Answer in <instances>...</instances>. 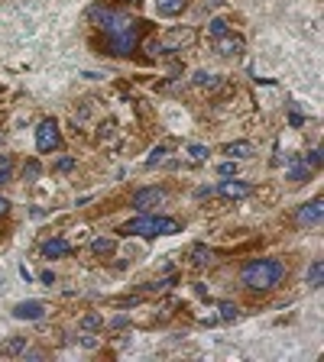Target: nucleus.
Here are the masks:
<instances>
[{
	"mask_svg": "<svg viewBox=\"0 0 324 362\" xmlns=\"http://www.w3.org/2000/svg\"><path fill=\"white\" fill-rule=\"evenodd\" d=\"M68 249H72V246H68V240H62V236L42 243V255H46V259H58V255H65Z\"/></svg>",
	"mask_w": 324,
	"mask_h": 362,
	"instance_id": "obj_11",
	"label": "nucleus"
},
{
	"mask_svg": "<svg viewBox=\"0 0 324 362\" xmlns=\"http://www.w3.org/2000/svg\"><path fill=\"white\" fill-rule=\"evenodd\" d=\"M211 194H214V188H198L195 198H211Z\"/></svg>",
	"mask_w": 324,
	"mask_h": 362,
	"instance_id": "obj_32",
	"label": "nucleus"
},
{
	"mask_svg": "<svg viewBox=\"0 0 324 362\" xmlns=\"http://www.w3.org/2000/svg\"><path fill=\"white\" fill-rule=\"evenodd\" d=\"M94 20H98V26L107 36H117V32H127L130 26H133V20L124 13H117V10H94Z\"/></svg>",
	"mask_w": 324,
	"mask_h": 362,
	"instance_id": "obj_3",
	"label": "nucleus"
},
{
	"mask_svg": "<svg viewBox=\"0 0 324 362\" xmlns=\"http://www.w3.org/2000/svg\"><path fill=\"white\" fill-rule=\"evenodd\" d=\"M195 81L198 84H208V81H211V75H208V72H195Z\"/></svg>",
	"mask_w": 324,
	"mask_h": 362,
	"instance_id": "obj_30",
	"label": "nucleus"
},
{
	"mask_svg": "<svg viewBox=\"0 0 324 362\" xmlns=\"http://www.w3.org/2000/svg\"><path fill=\"white\" fill-rule=\"evenodd\" d=\"M156 10L162 16H175V13L185 10V0H156Z\"/></svg>",
	"mask_w": 324,
	"mask_h": 362,
	"instance_id": "obj_14",
	"label": "nucleus"
},
{
	"mask_svg": "<svg viewBox=\"0 0 324 362\" xmlns=\"http://www.w3.org/2000/svg\"><path fill=\"white\" fill-rule=\"evenodd\" d=\"M285 278V266L279 259H256V262H247L240 272V281H243V288H250V291H269V288H276L279 281Z\"/></svg>",
	"mask_w": 324,
	"mask_h": 362,
	"instance_id": "obj_1",
	"label": "nucleus"
},
{
	"mask_svg": "<svg viewBox=\"0 0 324 362\" xmlns=\"http://www.w3.org/2000/svg\"><path fill=\"white\" fill-rule=\"evenodd\" d=\"M169 149H172V146H156L153 152H150V158H146V165H150V169H156V165H159L162 158L169 155Z\"/></svg>",
	"mask_w": 324,
	"mask_h": 362,
	"instance_id": "obj_18",
	"label": "nucleus"
},
{
	"mask_svg": "<svg viewBox=\"0 0 324 362\" xmlns=\"http://www.w3.org/2000/svg\"><path fill=\"white\" fill-rule=\"evenodd\" d=\"M10 172H13L10 158H7V155H0V184H7V181H10Z\"/></svg>",
	"mask_w": 324,
	"mask_h": 362,
	"instance_id": "obj_21",
	"label": "nucleus"
},
{
	"mask_svg": "<svg viewBox=\"0 0 324 362\" xmlns=\"http://www.w3.org/2000/svg\"><path fill=\"white\" fill-rule=\"evenodd\" d=\"M288 162H292V172H288V181H305L311 175V165H305L302 155H288Z\"/></svg>",
	"mask_w": 324,
	"mask_h": 362,
	"instance_id": "obj_12",
	"label": "nucleus"
},
{
	"mask_svg": "<svg viewBox=\"0 0 324 362\" xmlns=\"http://www.w3.org/2000/svg\"><path fill=\"white\" fill-rule=\"evenodd\" d=\"M214 191L221 194V198H233V201H237V198H247V194L253 191V184L250 181H221Z\"/></svg>",
	"mask_w": 324,
	"mask_h": 362,
	"instance_id": "obj_9",
	"label": "nucleus"
},
{
	"mask_svg": "<svg viewBox=\"0 0 324 362\" xmlns=\"http://www.w3.org/2000/svg\"><path fill=\"white\" fill-rule=\"evenodd\" d=\"M308 165H311V169L321 165V149H311V152H308Z\"/></svg>",
	"mask_w": 324,
	"mask_h": 362,
	"instance_id": "obj_27",
	"label": "nucleus"
},
{
	"mask_svg": "<svg viewBox=\"0 0 324 362\" xmlns=\"http://www.w3.org/2000/svg\"><path fill=\"white\" fill-rule=\"evenodd\" d=\"M23 349H26V340H23V337H13V340L4 343V352H7V356H16V352H23Z\"/></svg>",
	"mask_w": 324,
	"mask_h": 362,
	"instance_id": "obj_19",
	"label": "nucleus"
},
{
	"mask_svg": "<svg viewBox=\"0 0 324 362\" xmlns=\"http://www.w3.org/2000/svg\"><path fill=\"white\" fill-rule=\"evenodd\" d=\"M81 326H84V330H101V326H104V320H101V314H87Z\"/></svg>",
	"mask_w": 324,
	"mask_h": 362,
	"instance_id": "obj_23",
	"label": "nucleus"
},
{
	"mask_svg": "<svg viewBox=\"0 0 324 362\" xmlns=\"http://www.w3.org/2000/svg\"><path fill=\"white\" fill-rule=\"evenodd\" d=\"M7 210H10V201H7V198H0V217H4Z\"/></svg>",
	"mask_w": 324,
	"mask_h": 362,
	"instance_id": "obj_33",
	"label": "nucleus"
},
{
	"mask_svg": "<svg viewBox=\"0 0 324 362\" xmlns=\"http://www.w3.org/2000/svg\"><path fill=\"white\" fill-rule=\"evenodd\" d=\"M321 201H311V204H302L299 210H295V223L299 226H318L321 223Z\"/></svg>",
	"mask_w": 324,
	"mask_h": 362,
	"instance_id": "obj_7",
	"label": "nucleus"
},
{
	"mask_svg": "<svg viewBox=\"0 0 324 362\" xmlns=\"http://www.w3.org/2000/svg\"><path fill=\"white\" fill-rule=\"evenodd\" d=\"M217 311H221V320H237V304H230V301H221L217 304Z\"/></svg>",
	"mask_w": 324,
	"mask_h": 362,
	"instance_id": "obj_20",
	"label": "nucleus"
},
{
	"mask_svg": "<svg viewBox=\"0 0 324 362\" xmlns=\"http://www.w3.org/2000/svg\"><path fill=\"white\" fill-rule=\"evenodd\" d=\"M58 129H55V120H42L39 129H36V146L39 152H52V149H58Z\"/></svg>",
	"mask_w": 324,
	"mask_h": 362,
	"instance_id": "obj_4",
	"label": "nucleus"
},
{
	"mask_svg": "<svg viewBox=\"0 0 324 362\" xmlns=\"http://www.w3.org/2000/svg\"><path fill=\"white\" fill-rule=\"evenodd\" d=\"M224 152L230 155V158H250V155H253V143H247V139H240V143H230V146L224 149Z\"/></svg>",
	"mask_w": 324,
	"mask_h": 362,
	"instance_id": "obj_13",
	"label": "nucleus"
},
{
	"mask_svg": "<svg viewBox=\"0 0 324 362\" xmlns=\"http://www.w3.org/2000/svg\"><path fill=\"white\" fill-rule=\"evenodd\" d=\"M107 49H110V55H130V52L136 49V26H130L127 32H117V36H110Z\"/></svg>",
	"mask_w": 324,
	"mask_h": 362,
	"instance_id": "obj_6",
	"label": "nucleus"
},
{
	"mask_svg": "<svg viewBox=\"0 0 324 362\" xmlns=\"http://www.w3.org/2000/svg\"><path fill=\"white\" fill-rule=\"evenodd\" d=\"M72 165H75V162H72V158L65 155V158H58V165H55V169H58V172H68V169H72Z\"/></svg>",
	"mask_w": 324,
	"mask_h": 362,
	"instance_id": "obj_28",
	"label": "nucleus"
},
{
	"mask_svg": "<svg viewBox=\"0 0 324 362\" xmlns=\"http://www.w3.org/2000/svg\"><path fill=\"white\" fill-rule=\"evenodd\" d=\"M130 4H139V0H130Z\"/></svg>",
	"mask_w": 324,
	"mask_h": 362,
	"instance_id": "obj_34",
	"label": "nucleus"
},
{
	"mask_svg": "<svg viewBox=\"0 0 324 362\" xmlns=\"http://www.w3.org/2000/svg\"><path fill=\"white\" fill-rule=\"evenodd\" d=\"M91 252H94V255H113V252H117V243H113V240H104V236H101V240L91 243Z\"/></svg>",
	"mask_w": 324,
	"mask_h": 362,
	"instance_id": "obj_15",
	"label": "nucleus"
},
{
	"mask_svg": "<svg viewBox=\"0 0 324 362\" xmlns=\"http://www.w3.org/2000/svg\"><path fill=\"white\" fill-rule=\"evenodd\" d=\"M191 262H195V266H208V262H211V249H208V246H195V249H191Z\"/></svg>",
	"mask_w": 324,
	"mask_h": 362,
	"instance_id": "obj_17",
	"label": "nucleus"
},
{
	"mask_svg": "<svg viewBox=\"0 0 324 362\" xmlns=\"http://www.w3.org/2000/svg\"><path fill=\"white\" fill-rule=\"evenodd\" d=\"M120 233H127V236H169V233H179V220L139 214L136 220L124 223V229H120Z\"/></svg>",
	"mask_w": 324,
	"mask_h": 362,
	"instance_id": "obj_2",
	"label": "nucleus"
},
{
	"mask_svg": "<svg viewBox=\"0 0 324 362\" xmlns=\"http://www.w3.org/2000/svg\"><path fill=\"white\" fill-rule=\"evenodd\" d=\"M208 32H211L214 39H221V36H227V20H214L211 26H208Z\"/></svg>",
	"mask_w": 324,
	"mask_h": 362,
	"instance_id": "obj_22",
	"label": "nucleus"
},
{
	"mask_svg": "<svg viewBox=\"0 0 324 362\" xmlns=\"http://www.w3.org/2000/svg\"><path fill=\"white\" fill-rule=\"evenodd\" d=\"M39 175V162H26V169H23V181H33Z\"/></svg>",
	"mask_w": 324,
	"mask_h": 362,
	"instance_id": "obj_24",
	"label": "nucleus"
},
{
	"mask_svg": "<svg viewBox=\"0 0 324 362\" xmlns=\"http://www.w3.org/2000/svg\"><path fill=\"white\" fill-rule=\"evenodd\" d=\"M243 46H247V42H243L240 36H233V32H227V36H221V39H217V52H221V55L227 58V55H240V52H243Z\"/></svg>",
	"mask_w": 324,
	"mask_h": 362,
	"instance_id": "obj_10",
	"label": "nucleus"
},
{
	"mask_svg": "<svg viewBox=\"0 0 324 362\" xmlns=\"http://www.w3.org/2000/svg\"><path fill=\"white\" fill-rule=\"evenodd\" d=\"M13 317L16 320H39V317H46V304L42 301H20L13 307Z\"/></svg>",
	"mask_w": 324,
	"mask_h": 362,
	"instance_id": "obj_8",
	"label": "nucleus"
},
{
	"mask_svg": "<svg viewBox=\"0 0 324 362\" xmlns=\"http://www.w3.org/2000/svg\"><path fill=\"white\" fill-rule=\"evenodd\" d=\"M188 152H191V158H195V162H204V158H208V149H204V146H191Z\"/></svg>",
	"mask_w": 324,
	"mask_h": 362,
	"instance_id": "obj_25",
	"label": "nucleus"
},
{
	"mask_svg": "<svg viewBox=\"0 0 324 362\" xmlns=\"http://www.w3.org/2000/svg\"><path fill=\"white\" fill-rule=\"evenodd\" d=\"M39 278H42V285H52V281H55V272H42Z\"/></svg>",
	"mask_w": 324,
	"mask_h": 362,
	"instance_id": "obj_31",
	"label": "nucleus"
},
{
	"mask_svg": "<svg viewBox=\"0 0 324 362\" xmlns=\"http://www.w3.org/2000/svg\"><path fill=\"white\" fill-rule=\"evenodd\" d=\"M217 172H221L224 178H227V175H233V162H221V169H217Z\"/></svg>",
	"mask_w": 324,
	"mask_h": 362,
	"instance_id": "obj_29",
	"label": "nucleus"
},
{
	"mask_svg": "<svg viewBox=\"0 0 324 362\" xmlns=\"http://www.w3.org/2000/svg\"><path fill=\"white\" fill-rule=\"evenodd\" d=\"M81 346H84V349H94V346H98V340H94V333H91V330H84V333H81Z\"/></svg>",
	"mask_w": 324,
	"mask_h": 362,
	"instance_id": "obj_26",
	"label": "nucleus"
},
{
	"mask_svg": "<svg viewBox=\"0 0 324 362\" xmlns=\"http://www.w3.org/2000/svg\"><path fill=\"white\" fill-rule=\"evenodd\" d=\"M321 278H324V262L314 259L311 266H308V285L311 288H321Z\"/></svg>",
	"mask_w": 324,
	"mask_h": 362,
	"instance_id": "obj_16",
	"label": "nucleus"
},
{
	"mask_svg": "<svg viewBox=\"0 0 324 362\" xmlns=\"http://www.w3.org/2000/svg\"><path fill=\"white\" fill-rule=\"evenodd\" d=\"M162 201H165V191L162 188H143V191L133 194V207L139 210V214H150V210L159 207Z\"/></svg>",
	"mask_w": 324,
	"mask_h": 362,
	"instance_id": "obj_5",
	"label": "nucleus"
}]
</instances>
